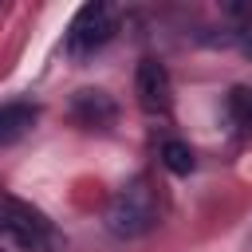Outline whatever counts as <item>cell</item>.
I'll return each mask as SVG.
<instances>
[{"label": "cell", "instance_id": "6da1fadb", "mask_svg": "<svg viewBox=\"0 0 252 252\" xmlns=\"http://www.w3.org/2000/svg\"><path fill=\"white\" fill-rule=\"evenodd\" d=\"M102 220H106V232L118 236V240H138V236L154 232V224H158V193H154V185L146 177L126 181L110 197Z\"/></svg>", "mask_w": 252, "mask_h": 252}, {"label": "cell", "instance_id": "7a4b0ae2", "mask_svg": "<svg viewBox=\"0 0 252 252\" xmlns=\"http://www.w3.org/2000/svg\"><path fill=\"white\" fill-rule=\"evenodd\" d=\"M51 220L20 197H0V252H43Z\"/></svg>", "mask_w": 252, "mask_h": 252}, {"label": "cell", "instance_id": "3957f363", "mask_svg": "<svg viewBox=\"0 0 252 252\" xmlns=\"http://www.w3.org/2000/svg\"><path fill=\"white\" fill-rule=\"evenodd\" d=\"M118 32V8L106 4V0H91L75 12V20L67 24V35H63V51L71 59H87L94 55L98 47H106Z\"/></svg>", "mask_w": 252, "mask_h": 252}, {"label": "cell", "instance_id": "277c9868", "mask_svg": "<svg viewBox=\"0 0 252 252\" xmlns=\"http://www.w3.org/2000/svg\"><path fill=\"white\" fill-rule=\"evenodd\" d=\"M134 94H138V106L146 114H169V106H173V83H169L165 63L142 59L138 71H134Z\"/></svg>", "mask_w": 252, "mask_h": 252}, {"label": "cell", "instance_id": "5b68a950", "mask_svg": "<svg viewBox=\"0 0 252 252\" xmlns=\"http://www.w3.org/2000/svg\"><path fill=\"white\" fill-rule=\"evenodd\" d=\"M67 114H71L83 130H110V126L118 122V102H114L106 91H98V87H83V91L71 94Z\"/></svg>", "mask_w": 252, "mask_h": 252}, {"label": "cell", "instance_id": "8992f818", "mask_svg": "<svg viewBox=\"0 0 252 252\" xmlns=\"http://www.w3.org/2000/svg\"><path fill=\"white\" fill-rule=\"evenodd\" d=\"M35 118H39V110H35V102H28V98L0 102V150H4V146H16V142L35 126Z\"/></svg>", "mask_w": 252, "mask_h": 252}, {"label": "cell", "instance_id": "52a82bcc", "mask_svg": "<svg viewBox=\"0 0 252 252\" xmlns=\"http://www.w3.org/2000/svg\"><path fill=\"white\" fill-rule=\"evenodd\" d=\"M161 165L169 169V173H177V177H185V173H193V165H197V158H193V150L181 142V138H165L161 142Z\"/></svg>", "mask_w": 252, "mask_h": 252}, {"label": "cell", "instance_id": "ba28073f", "mask_svg": "<svg viewBox=\"0 0 252 252\" xmlns=\"http://www.w3.org/2000/svg\"><path fill=\"white\" fill-rule=\"evenodd\" d=\"M228 118L244 138H252V87H232L228 91Z\"/></svg>", "mask_w": 252, "mask_h": 252}, {"label": "cell", "instance_id": "9c48e42d", "mask_svg": "<svg viewBox=\"0 0 252 252\" xmlns=\"http://www.w3.org/2000/svg\"><path fill=\"white\" fill-rule=\"evenodd\" d=\"M236 47H240V51H244V55L252 59V24H248V28L240 32V39H236Z\"/></svg>", "mask_w": 252, "mask_h": 252}]
</instances>
